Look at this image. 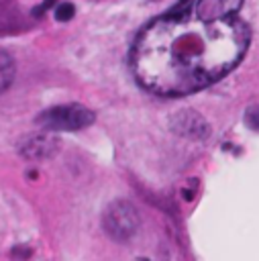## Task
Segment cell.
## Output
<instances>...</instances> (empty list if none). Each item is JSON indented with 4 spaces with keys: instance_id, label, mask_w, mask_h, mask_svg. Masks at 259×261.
<instances>
[{
    "instance_id": "cell-4",
    "label": "cell",
    "mask_w": 259,
    "mask_h": 261,
    "mask_svg": "<svg viewBox=\"0 0 259 261\" xmlns=\"http://www.w3.org/2000/svg\"><path fill=\"white\" fill-rule=\"evenodd\" d=\"M57 151V139L49 133L43 135H33L27 137L23 143H20V155L29 161H39V159H47Z\"/></svg>"
},
{
    "instance_id": "cell-9",
    "label": "cell",
    "mask_w": 259,
    "mask_h": 261,
    "mask_svg": "<svg viewBox=\"0 0 259 261\" xmlns=\"http://www.w3.org/2000/svg\"><path fill=\"white\" fill-rule=\"evenodd\" d=\"M247 123L251 127H259V108H253V111L247 113Z\"/></svg>"
},
{
    "instance_id": "cell-2",
    "label": "cell",
    "mask_w": 259,
    "mask_h": 261,
    "mask_svg": "<svg viewBox=\"0 0 259 261\" xmlns=\"http://www.w3.org/2000/svg\"><path fill=\"white\" fill-rule=\"evenodd\" d=\"M102 229L111 239L125 243L139 231V212L129 200H115L102 212Z\"/></svg>"
},
{
    "instance_id": "cell-7",
    "label": "cell",
    "mask_w": 259,
    "mask_h": 261,
    "mask_svg": "<svg viewBox=\"0 0 259 261\" xmlns=\"http://www.w3.org/2000/svg\"><path fill=\"white\" fill-rule=\"evenodd\" d=\"M74 14H76V6L72 2H61L55 6V18L59 23H66V20L74 18Z\"/></svg>"
},
{
    "instance_id": "cell-1",
    "label": "cell",
    "mask_w": 259,
    "mask_h": 261,
    "mask_svg": "<svg viewBox=\"0 0 259 261\" xmlns=\"http://www.w3.org/2000/svg\"><path fill=\"white\" fill-rule=\"evenodd\" d=\"M243 0H178L145 25L131 47L141 88L157 96H186L225 78L249 47Z\"/></svg>"
},
{
    "instance_id": "cell-5",
    "label": "cell",
    "mask_w": 259,
    "mask_h": 261,
    "mask_svg": "<svg viewBox=\"0 0 259 261\" xmlns=\"http://www.w3.org/2000/svg\"><path fill=\"white\" fill-rule=\"evenodd\" d=\"M174 129L180 135H190V137H206L208 135V127L206 123L192 111L178 113L174 117Z\"/></svg>"
},
{
    "instance_id": "cell-3",
    "label": "cell",
    "mask_w": 259,
    "mask_h": 261,
    "mask_svg": "<svg viewBox=\"0 0 259 261\" xmlns=\"http://www.w3.org/2000/svg\"><path fill=\"white\" fill-rule=\"evenodd\" d=\"M94 123V113L82 104L53 106L37 117V125L45 130H80Z\"/></svg>"
},
{
    "instance_id": "cell-6",
    "label": "cell",
    "mask_w": 259,
    "mask_h": 261,
    "mask_svg": "<svg viewBox=\"0 0 259 261\" xmlns=\"http://www.w3.org/2000/svg\"><path fill=\"white\" fill-rule=\"evenodd\" d=\"M14 72H16V68H14L12 57L4 49H0V94H2L8 86L12 84Z\"/></svg>"
},
{
    "instance_id": "cell-8",
    "label": "cell",
    "mask_w": 259,
    "mask_h": 261,
    "mask_svg": "<svg viewBox=\"0 0 259 261\" xmlns=\"http://www.w3.org/2000/svg\"><path fill=\"white\" fill-rule=\"evenodd\" d=\"M55 2H57V0H43V4H39V6L33 8V14H35V16H41L47 8H51Z\"/></svg>"
}]
</instances>
